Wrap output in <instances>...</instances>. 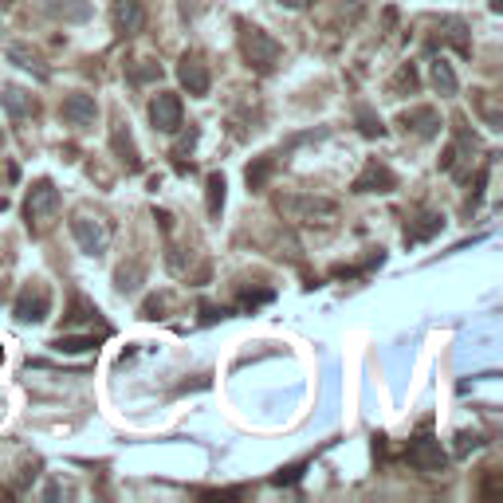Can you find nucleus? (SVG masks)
<instances>
[{
  "instance_id": "nucleus-1",
  "label": "nucleus",
  "mask_w": 503,
  "mask_h": 503,
  "mask_svg": "<svg viewBox=\"0 0 503 503\" xmlns=\"http://www.w3.org/2000/svg\"><path fill=\"white\" fill-rule=\"evenodd\" d=\"M240 51H244V59H248V67H256V71H272L283 56L280 40H272L256 24H240Z\"/></svg>"
},
{
  "instance_id": "nucleus-2",
  "label": "nucleus",
  "mask_w": 503,
  "mask_h": 503,
  "mask_svg": "<svg viewBox=\"0 0 503 503\" xmlns=\"http://www.w3.org/2000/svg\"><path fill=\"white\" fill-rule=\"evenodd\" d=\"M476 154H480L476 134L468 130L464 122H456V138H453V146L445 149L441 169H445V174H453L456 181H468V177H472V162H476Z\"/></svg>"
},
{
  "instance_id": "nucleus-3",
  "label": "nucleus",
  "mask_w": 503,
  "mask_h": 503,
  "mask_svg": "<svg viewBox=\"0 0 503 503\" xmlns=\"http://www.w3.org/2000/svg\"><path fill=\"white\" fill-rule=\"evenodd\" d=\"M56 212H59V189H56V181L40 177L36 185L28 189V197H24V220H28V229H44V224L56 217Z\"/></svg>"
},
{
  "instance_id": "nucleus-4",
  "label": "nucleus",
  "mask_w": 503,
  "mask_h": 503,
  "mask_svg": "<svg viewBox=\"0 0 503 503\" xmlns=\"http://www.w3.org/2000/svg\"><path fill=\"white\" fill-rule=\"evenodd\" d=\"M71 240L79 244L83 256H103L111 248V224L103 217H87V212H79V217L71 220Z\"/></svg>"
},
{
  "instance_id": "nucleus-5",
  "label": "nucleus",
  "mask_w": 503,
  "mask_h": 503,
  "mask_svg": "<svg viewBox=\"0 0 503 503\" xmlns=\"http://www.w3.org/2000/svg\"><path fill=\"white\" fill-rule=\"evenodd\" d=\"M405 460H409V468H417V472H425V476H441L448 468V453L441 448V441L429 436V433H421L417 441H409Z\"/></svg>"
},
{
  "instance_id": "nucleus-6",
  "label": "nucleus",
  "mask_w": 503,
  "mask_h": 503,
  "mask_svg": "<svg viewBox=\"0 0 503 503\" xmlns=\"http://www.w3.org/2000/svg\"><path fill=\"white\" fill-rule=\"evenodd\" d=\"M280 212L303 224H330L338 217V205L327 197H280Z\"/></svg>"
},
{
  "instance_id": "nucleus-7",
  "label": "nucleus",
  "mask_w": 503,
  "mask_h": 503,
  "mask_svg": "<svg viewBox=\"0 0 503 503\" xmlns=\"http://www.w3.org/2000/svg\"><path fill=\"white\" fill-rule=\"evenodd\" d=\"M16 319L20 323H44V319L51 315V292L44 283H28L24 292L16 295Z\"/></svg>"
},
{
  "instance_id": "nucleus-8",
  "label": "nucleus",
  "mask_w": 503,
  "mask_h": 503,
  "mask_svg": "<svg viewBox=\"0 0 503 503\" xmlns=\"http://www.w3.org/2000/svg\"><path fill=\"white\" fill-rule=\"evenodd\" d=\"M149 122H154V130H162V134H177L181 130V94L157 91L154 99H149Z\"/></svg>"
},
{
  "instance_id": "nucleus-9",
  "label": "nucleus",
  "mask_w": 503,
  "mask_h": 503,
  "mask_svg": "<svg viewBox=\"0 0 503 503\" xmlns=\"http://www.w3.org/2000/svg\"><path fill=\"white\" fill-rule=\"evenodd\" d=\"M177 79H181V87H185L193 99H205L209 87H212V75L205 67V59L197 56V51H185L177 63Z\"/></svg>"
},
{
  "instance_id": "nucleus-10",
  "label": "nucleus",
  "mask_w": 503,
  "mask_h": 503,
  "mask_svg": "<svg viewBox=\"0 0 503 503\" xmlns=\"http://www.w3.org/2000/svg\"><path fill=\"white\" fill-rule=\"evenodd\" d=\"M401 126H405V134L417 138V142H429V138L441 134V114H436L433 106H409V111L401 114Z\"/></svg>"
},
{
  "instance_id": "nucleus-11",
  "label": "nucleus",
  "mask_w": 503,
  "mask_h": 503,
  "mask_svg": "<svg viewBox=\"0 0 503 503\" xmlns=\"http://www.w3.org/2000/svg\"><path fill=\"white\" fill-rule=\"evenodd\" d=\"M59 114H63V122L67 126H94L99 122V103H94V94H67V99H63V106H59Z\"/></svg>"
},
{
  "instance_id": "nucleus-12",
  "label": "nucleus",
  "mask_w": 503,
  "mask_h": 503,
  "mask_svg": "<svg viewBox=\"0 0 503 503\" xmlns=\"http://www.w3.org/2000/svg\"><path fill=\"white\" fill-rule=\"evenodd\" d=\"M393 189H398V177L382 162H366V169L355 177V193H393Z\"/></svg>"
},
{
  "instance_id": "nucleus-13",
  "label": "nucleus",
  "mask_w": 503,
  "mask_h": 503,
  "mask_svg": "<svg viewBox=\"0 0 503 503\" xmlns=\"http://www.w3.org/2000/svg\"><path fill=\"white\" fill-rule=\"evenodd\" d=\"M441 229H445V217H441V212H417V217L409 220V229H405V244L433 240Z\"/></svg>"
},
{
  "instance_id": "nucleus-14",
  "label": "nucleus",
  "mask_w": 503,
  "mask_h": 503,
  "mask_svg": "<svg viewBox=\"0 0 503 503\" xmlns=\"http://www.w3.org/2000/svg\"><path fill=\"white\" fill-rule=\"evenodd\" d=\"M111 146H114V154L122 157V166L130 169V174H138V169H142V157H138V146H134L130 130H126V122H114V130H111Z\"/></svg>"
},
{
  "instance_id": "nucleus-15",
  "label": "nucleus",
  "mask_w": 503,
  "mask_h": 503,
  "mask_svg": "<svg viewBox=\"0 0 503 503\" xmlns=\"http://www.w3.org/2000/svg\"><path fill=\"white\" fill-rule=\"evenodd\" d=\"M114 31H119V36L142 31V4H138V0H119V4H114Z\"/></svg>"
},
{
  "instance_id": "nucleus-16",
  "label": "nucleus",
  "mask_w": 503,
  "mask_h": 503,
  "mask_svg": "<svg viewBox=\"0 0 503 503\" xmlns=\"http://www.w3.org/2000/svg\"><path fill=\"white\" fill-rule=\"evenodd\" d=\"M0 103H4V111L13 114V119H28V114H36V99H31L24 87H4Z\"/></svg>"
},
{
  "instance_id": "nucleus-17",
  "label": "nucleus",
  "mask_w": 503,
  "mask_h": 503,
  "mask_svg": "<svg viewBox=\"0 0 503 503\" xmlns=\"http://www.w3.org/2000/svg\"><path fill=\"white\" fill-rule=\"evenodd\" d=\"M8 63H16V67H24V71H31L36 79H48V67H44V59L36 56L31 48H24V44H8Z\"/></svg>"
},
{
  "instance_id": "nucleus-18",
  "label": "nucleus",
  "mask_w": 503,
  "mask_h": 503,
  "mask_svg": "<svg viewBox=\"0 0 503 503\" xmlns=\"http://www.w3.org/2000/svg\"><path fill=\"white\" fill-rule=\"evenodd\" d=\"M429 79H433V87L441 91V94H456V91H460L453 63H445V59H433V71H429Z\"/></svg>"
},
{
  "instance_id": "nucleus-19",
  "label": "nucleus",
  "mask_w": 503,
  "mask_h": 503,
  "mask_svg": "<svg viewBox=\"0 0 503 503\" xmlns=\"http://www.w3.org/2000/svg\"><path fill=\"white\" fill-rule=\"evenodd\" d=\"M94 346H99L94 335H59L51 342V350H59V355H83V350H94Z\"/></svg>"
},
{
  "instance_id": "nucleus-20",
  "label": "nucleus",
  "mask_w": 503,
  "mask_h": 503,
  "mask_svg": "<svg viewBox=\"0 0 503 503\" xmlns=\"http://www.w3.org/2000/svg\"><path fill=\"white\" fill-rule=\"evenodd\" d=\"M224 174H209V181H205V193H209V212L212 217H220V209H224Z\"/></svg>"
},
{
  "instance_id": "nucleus-21",
  "label": "nucleus",
  "mask_w": 503,
  "mask_h": 503,
  "mask_svg": "<svg viewBox=\"0 0 503 503\" xmlns=\"http://www.w3.org/2000/svg\"><path fill=\"white\" fill-rule=\"evenodd\" d=\"M358 130L366 134V138H382L385 126H382V119L370 111V106H358Z\"/></svg>"
},
{
  "instance_id": "nucleus-22",
  "label": "nucleus",
  "mask_w": 503,
  "mask_h": 503,
  "mask_svg": "<svg viewBox=\"0 0 503 503\" xmlns=\"http://www.w3.org/2000/svg\"><path fill=\"white\" fill-rule=\"evenodd\" d=\"M275 169V157L267 154V157H260L256 166H248V189H264V181H267V174Z\"/></svg>"
},
{
  "instance_id": "nucleus-23",
  "label": "nucleus",
  "mask_w": 503,
  "mask_h": 503,
  "mask_svg": "<svg viewBox=\"0 0 503 503\" xmlns=\"http://www.w3.org/2000/svg\"><path fill=\"white\" fill-rule=\"evenodd\" d=\"M441 31H445V40H453L460 56H468V40H464V24L460 20H441Z\"/></svg>"
},
{
  "instance_id": "nucleus-24",
  "label": "nucleus",
  "mask_w": 503,
  "mask_h": 503,
  "mask_svg": "<svg viewBox=\"0 0 503 503\" xmlns=\"http://www.w3.org/2000/svg\"><path fill=\"white\" fill-rule=\"evenodd\" d=\"M480 445H484V436H480V433H460V436H456V456L476 453Z\"/></svg>"
},
{
  "instance_id": "nucleus-25",
  "label": "nucleus",
  "mask_w": 503,
  "mask_h": 503,
  "mask_svg": "<svg viewBox=\"0 0 503 503\" xmlns=\"http://www.w3.org/2000/svg\"><path fill=\"white\" fill-rule=\"evenodd\" d=\"M114 280H119V292L122 295H130V292H138V280H142V272H138V267H130V272H126V267H122Z\"/></svg>"
},
{
  "instance_id": "nucleus-26",
  "label": "nucleus",
  "mask_w": 503,
  "mask_h": 503,
  "mask_svg": "<svg viewBox=\"0 0 503 503\" xmlns=\"http://www.w3.org/2000/svg\"><path fill=\"white\" fill-rule=\"evenodd\" d=\"M142 67H130V79L134 83H146V79H154V75H162V67L157 63H149V59H138Z\"/></svg>"
},
{
  "instance_id": "nucleus-27",
  "label": "nucleus",
  "mask_w": 503,
  "mask_h": 503,
  "mask_svg": "<svg viewBox=\"0 0 503 503\" xmlns=\"http://www.w3.org/2000/svg\"><path fill=\"white\" fill-rule=\"evenodd\" d=\"M260 303H272V292H248V295L240 299L244 311H252V307H260Z\"/></svg>"
},
{
  "instance_id": "nucleus-28",
  "label": "nucleus",
  "mask_w": 503,
  "mask_h": 503,
  "mask_svg": "<svg viewBox=\"0 0 503 503\" xmlns=\"http://www.w3.org/2000/svg\"><path fill=\"white\" fill-rule=\"evenodd\" d=\"M303 468H307V464H292V468H283V472L275 476V484H299V480H303Z\"/></svg>"
},
{
  "instance_id": "nucleus-29",
  "label": "nucleus",
  "mask_w": 503,
  "mask_h": 503,
  "mask_svg": "<svg viewBox=\"0 0 503 503\" xmlns=\"http://www.w3.org/2000/svg\"><path fill=\"white\" fill-rule=\"evenodd\" d=\"M393 87H398V91H401V87H409V91H413V87H417L413 67H401V75H398V83H393Z\"/></svg>"
},
{
  "instance_id": "nucleus-30",
  "label": "nucleus",
  "mask_w": 503,
  "mask_h": 503,
  "mask_svg": "<svg viewBox=\"0 0 503 503\" xmlns=\"http://www.w3.org/2000/svg\"><path fill=\"white\" fill-rule=\"evenodd\" d=\"M275 4H280V8H292V13H299V8H307L311 0H275Z\"/></svg>"
},
{
  "instance_id": "nucleus-31",
  "label": "nucleus",
  "mask_w": 503,
  "mask_h": 503,
  "mask_svg": "<svg viewBox=\"0 0 503 503\" xmlns=\"http://www.w3.org/2000/svg\"><path fill=\"white\" fill-rule=\"evenodd\" d=\"M193 142H197V130H189V138H181V142H177V149H174V154H185V149H189Z\"/></svg>"
},
{
  "instance_id": "nucleus-32",
  "label": "nucleus",
  "mask_w": 503,
  "mask_h": 503,
  "mask_svg": "<svg viewBox=\"0 0 503 503\" xmlns=\"http://www.w3.org/2000/svg\"><path fill=\"white\" fill-rule=\"evenodd\" d=\"M0 146H4V130H0Z\"/></svg>"
},
{
  "instance_id": "nucleus-33",
  "label": "nucleus",
  "mask_w": 503,
  "mask_h": 503,
  "mask_svg": "<svg viewBox=\"0 0 503 503\" xmlns=\"http://www.w3.org/2000/svg\"><path fill=\"white\" fill-rule=\"evenodd\" d=\"M0 362H4V350H0Z\"/></svg>"
}]
</instances>
